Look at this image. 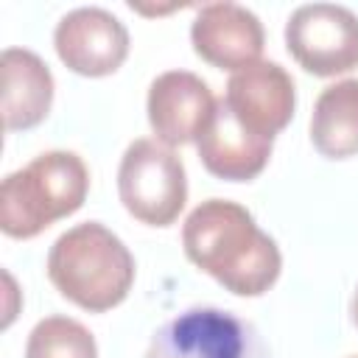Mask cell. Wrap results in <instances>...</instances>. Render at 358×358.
Wrapping results in <instances>:
<instances>
[{
    "label": "cell",
    "instance_id": "obj_16",
    "mask_svg": "<svg viewBox=\"0 0 358 358\" xmlns=\"http://www.w3.org/2000/svg\"><path fill=\"white\" fill-rule=\"evenodd\" d=\"M350 358H358V355H350Z\"/></svg>",
    "mask_w": 358,
    "mask_h": 358
},
{
    "label": "cell",
    "instance_id": "obj_12",
    "mask_svg": "<svg viewBox=\"0 0 358 358\" xmlns=\"http://www.w3.org/2000/svg\"><path fill=\"white\" fill-rule=\"evenodd\" d=\"M0 73L6 131H25L39 126L53 103V76L48 64L34 50L6 48L0 59Z\"/></svg>",
    "mask_w": 358,
    "mask_h": 358
},
{
    "label": "cell",
    "instance_id": "obj_15",
    "mask_svg": "<svg viewBox=\"0 0 358 358\" xmlns=\"http://www.w3.org/2000/svg\"><path fill=\"white\" fill-rule=\"evenodd\" d=\"M350 313H352V322H355V327H358V291H355V296H352V305H350Z\"/></svg>",
    "mask_w": 358,
    "mask_h": 358
},
{
    "label": "cell",
    "instance_id": "obj_2",
    "mask_svg": "<svg viewBox=\"0 0 358 358\" xmlns=\"http://www.w3.org/2000/svg\"><path fill=\"white\" fill-rule=\"evenodd\" d=\"M48 277L73 305L90 313H103L129 296L134 257L112 229L87 221L59 235L50 246Z\"/></svg>",
    "mask_w": 358,
    "mask_h": 358
},
{
    "label": "cell",
    "instance_id": "obj_4",
    "mask_svg": "<svg viewBox=\"0 0 358 358\" xmlns=\"http://www.w3.org/2000/svg\"><path fill=\"white\" fill-rule=\"evenodd\" d=\"M117 193L129 215L148 227H168L187 201L182 159L159 140H134L117 168Z\"/></svg>",
    "mask_w": 358,
    "mask_h": 358
},
{
    "label": "cell",
    "instance_id": "obj_9",
    "mask_svg": "<svg viewBox=\"0 0 358 358\" xmlns=\"http://www.w3.org/2000/svg\"><path fill=\"white\" fill-rule=\"evenodd\" d=\"M224 103L249 131L274 140L294 115V81L277 62H255L229 76Z\"/></svg>",
    "mask_w": 358,
    "mask_h": 358
},
{
    "label": "cell",
    "instance_id": "obj_5",
    "mask_svg": "<svg viewBox=\"0 0 358 358\" xmlns=\"http://www.w3.org/2000/svg\"><path fill=\"white\" fill-rule=\"evenodd\" d=\"M143 358H271L260 330L218 308H190L165 322Z\"/></svg>",
    "mask_w": 358,
    "mask_h": 358
},
{
    "label": "cell",
    "instance_id": "obj_13",
    "mask_svg": "<svg viewBox=\"0 0 358 358\" xmlns=\"http://www.w3.org/2000/svg\"><path fill=\"white\" fill-rule=\"evenodd\" d=\"M310 140L330 159L358 154V78H344L322 90L310 115Z\"/></svg>",
    "mask_w": 358,
    "mask_h": 358
},
{
    "label": "cell",
    "instance_id": "obj_14",
    "mask_svg": "<svg viewBox=\"0 0 358 358\" xmlns=\"http://www.w3.org/2000/svg\"><path fill=\"white\" fill-rule=\"evenodd\" d=\"M25 358H98L92 333L70 316H48L28 336Z\"/></svg>",
    "mask_w": 358,
    "mask_h": 358
},
{
    "label": "cell",
    "instance_id": "obj_7",
    "mask_svg": "<svg viewBox=\"0 0 358 358\" xmlns=\"http://www.w3.org/2000/svg\"><path fill=\"white\" fill-rule=\"evenodd\" d=\"M59 59L78 76H109L129 56L126 25L103 8H76L64 14L53 31Z\"/></svg>",
    "mask_w": 358,
    "mask_h": 358
},
{
    "label": "cell",
    "instance_id": "obj_10",
    "mask_svg": "<svg viewBox=\"0 0 358 358\" xmlns=\"http://www.w3.org/2000/svg\"><path fill=\"white\" fill-rule=\"evenodd\" d=\"M193 50L221 70H243L260 62L266 34L260 20L238 3H210L201 6L190 25Z\"/></svg>",
    "mask_w": 358,
    "mask_h": 358
},
{
    "label": "cell",
    "instance_id": "obj_1",
    "mask_svg": "<svg viewBox=\"0 0 358 358\" xmlns=\"http://www.w3.org/2000/svg\"><path fill=\"white\" fill-rule=\"evenodd\" d=\"M187 260L238 296L266 294L282 268L277 243L238 201L207 199L182 227Z\"/></svg>",
    "mask_w": 358,
    "mask_h": 358
},
{
    "label": "cell",
    "instance_id": "obj_3",
    "mask_svg": "<svg viewBox=\"0 0 358 358\" xmlns=\"http://www.w3.org/2000/svg\"><path fill=\"white\" fill-rule=\"evenodd\" d=\"M90 190V171L73 151H45L0 185V229L8 238H36L53 221L73 215Z\"/></svg>",
    "mask_w": 358,
    "mask_h": 358
},
{
    "label": "cell",
    "instance_id": "obj_6",
    "mask_svg": "<svg viewBox=\"0 0 358 358\" xmlns=\"http://www.w3.org/2000/svg\"><path fill=\"white\" fill-rule=\"evenodd\" d=\"M285 45L296 64L330 78L358 67V14L333 3L299 6L285 25Z\"/></svg>",
    "mask_w": 358,
    "mask_h": 358
},
{
    "label": "cell",
    "instance_id": "obj_11",
    "mask_svg": "<svg viewBox=\"0 0 358 358\" xmlns=\"http://www.w3.org/2000/svg\"><path fill=\"white\" fill-rule=\"evenodd\" d=\"M196 148H199L201 165L213 176L229 179V182H249V179H255L268 165V157H271V140L249 131L229 112L224 98L218 101L210 123L199 134Z\"/></svg>",
    "mask_w": 358,
    "mask_h": 358
},
{
    "label": "cell",
    "instance_id": "obj_8",
    "mask_svg": "<svg viewBox=\"0 0 358 358\" xmlns=\"http://www.w3.org/2000/svg\"><path fill=\"white\" fill-rule=\"evenodd\" d=\"M218 101L207 81L187 70H168L148 87V123L168 148L199 140Z\"/></svg>",
    "mask_w": 358,
    "mask_h": 358
}]
</instances>
